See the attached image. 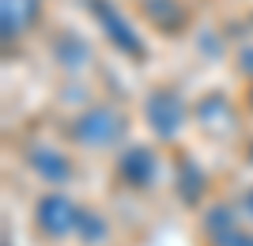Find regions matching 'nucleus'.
I'll return each mask as SVG.
<instances>
[{
    "label": "nucleus",
    "mask_w": 253,
    "mask_h": 246,
    "mask_svg": "<svg viewBox=\"0 0 253 246\" xmlns=\"http://www.w3.org/2000/svg\"><path fill=\"white\" fill-rule=\"evenodd\" d=\"M125 133V121L117 118L114 110H91L84 118H76L72 125V137L87 148H106V144H117Z\"/></svg>",
    "instance_id": "nucleus-1"
},
{
    "label": "nucleus",
    "mask_w": 253,
    "mask_h": 246,
    "mask_svg": "<svg viewBox=\"0 0 253 246\" xmlns=\"http://www.w3.org/2000/svg\"><path fill=\"white\" fill-rule=\"evenodd\" d=\"M80 208H76L68 197H61V193H49V197H42L38 201V224L49 231V235H68V231H76L80 227Z\"/></svg>",
    "instance_id": "nucleus-2"
},
{
    "label": "nucleus",
    "mask_w": 253,
    "mask_h": 246,
    "mask_svg": "<svg viewBox=\"0 0 253 246\" xmlns=\"http://www.w3.org/2000/svg\"><path fill=\"white\" fill-rule=\"evenodd\" d=\"M148 121L159 137H174L181 125V98L174 91H167V87H159L148 102Z\"/></svg>",
    "instance_id": "nucleus-3"
},
{
    "label": "nucleus",
    "mask_w": 253,
    "mask_h": 246,
    "mask_svg": "<svg viewBox=\"0 0 253 246\" xmlns=\"http://www.w3.org/2000/svg\"><path fill=\"white\" fill-rule=\"evenodd\" d=\"M31 163H34V171L42 174L45 182H64V178L72 174V163L64 159L61 151H53V148H38V151H31Z\"/></svg>",
    "instance_id": "nucleus-4"
},
{
    "label": "nucleus",
    "mask_w": 253,
    "mask_h": 246,
    "mask_svg": "<svg viewBox=\"0 0 253 246\" xmlns=\"http://www.w3.org/2000/svg\"><path fill=\"white\" fill-rule=\"evenodd\" d=\"M121 171H125V178L132 186H151V178H155V155H151L148 148H136V151H128L125 163H121Z\"/></svg>",
    "instance_id": "nucleus-5"
}]
</instances>
